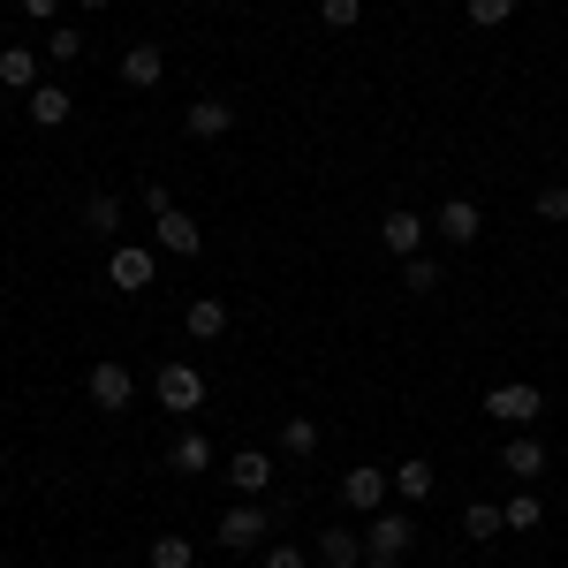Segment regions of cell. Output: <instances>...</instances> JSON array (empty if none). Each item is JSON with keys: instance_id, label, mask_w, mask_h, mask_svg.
<instances>
[{"instance_id": "obj_23", "label": "cell", "mask_w": 568, "mask_h": 568, "mask_svg": "<svg viewBox=\"0 0 568 568\" xmlns=\"http://www.w3.org/2000/svg\"><path fill=\"white\" fill-rule=\"evenodd\" d=\"M45 61H53V69H77V61H84V31H77V23H45Z\"/></svg>"}, {"instance_id": "obj_7", "label": "cell", "mask_w": 568, "mask_h": 568, "mask_svg": "<svg viewBox=\"0 0 568 568\" xmlns=\"http://www.w3.org/2000/svg\"><path fill=\"white\" fill-rule=\"evenodd\" d=\"M394 493V470H379V463H356V470H342V500H349L356 516H379Z\"/></svg>"}, {"instance_id": "obj_17", "label": "cell", "mask_w": 568, "mask_h": 568, "mask_svg": "<svg viewBox=\"0 0 568 568\" xmlns=\"http://www.w3.org/2000/svg\"><path fill=\"white\" fill-rule=\"evenodd\" d=\"M23 106H31V122H39V130H61V122L77 114V99H69V84H39L31 99H23Z\"/></svg>"}, {"instance_id": "obj_27", "label": "cell", "mask_w": 568, "mask_h": 568, "mask_svg": "<svg viewBox=\"0 0 568 568\" xmlns=\"http://www.w3.org/2000/svg\"><path fill=\"white\" fill-rule=\"evenodd\" d=\"M500 516H508V530H538V524H546L538 493H508V508H500Z\"/></svg>"}, {"instance_id": "obj_31", "label": "cell", "mask_w": 568, "mask_h": 568, "mask_svg": "<svg viewBox=\"0 0 568 568\" xmlns=\"http://www.w3.org/2000/svg\"><path fill=\"white\" fill-rule=\"evenodd\" d=\"M538 220H568V182H546L538 190Z\"/></svg>"}, {"instance_id": "obj_6", "label": "cell", "mask_w": 568, "mask_h": 568, "mask_svg": "<svg viewBox=\"0 0 568 568\" xmlns=\"http://www.w3.org/2000/svg\"><path fill=\"white\" fill-rule=\"evenodd\" d=\"M106 281H114L122 296H144V288L160 281V258H152L144 243H114V258H106Z\"/></svg>"}, {"instance_id": "obj_13", "label": "cell", "mask_w": 568, "mask_h": 568, "mask_svg": "<svg viewBox=\"0 0 568 568\" xmlns=\"http://www.w3.org/2000/svg\"><path fill=\"white\" fill-rule=\"evenodd\" d=\"M500 470L516 485H530V478H546V439H530V433H516L508 447H500Z\"/></svg>"}, {"instance_id": "obj_19", "label": "cell", "mask_w": 568, "mask_h": 568, "mask_svg": "<svg viewBox=\"0 0 568 568\" xmlns=\"http://www.w3.org/2000/svg\"><path fill=\"white\" fill-rule=\"evenodd\" d=\"M318 561L326 568H364V530H318Z\"/></svg>"}, {"instance_id": "obj_8", "label": "cell", "mask_w": 568, "mask_h": 568, "mask_svg": "<svg viewBox=\"0 0 568 568\" xmlns=\"http://www.w3.org/2000/svg\"><path fill=\"white\" fill-rule=\"evenodd\" d=\"M425 235H433V220L409 213V205H387V220H379V243H387V258H417L425 251Z\"/></svg>"}, {"instance_id": "obj_33", "label": "cell", "mask_w": 568, "mask_h": 568, "mask_svg": "<svg viewBox=\"0 0 568 568\" xmlns=\"http://www.w3.org/2000/svg\"><path fill=\"white\" fill-rule=\"evenodd\" d=\"M61 8H69V0H23V16H31V23H61Z\"/></svg>"}, {"instance_id": "obj_18", "label": "cell", "mask_w": 568, "mask_h": 568, "mask_svg": "<svg viewBox=\"0 0 568 568\" xmlns=\"http://www.w3.org/2000/svg\"><path fill=\"white\" fill-rule=\"evenodd\" d=\"M182 326H190V342H220V334H227V304H220V296H190Z\"/></svg>"}, {"instance_id": "obj_14", "label": "cell", "mask_w": 568, "mask_h": 568, "mask_svg": "<svg viewBox=\"0 0 568 568\" xmlns=\"http://www.w3.org/2000/svg\"><path fill=\"white\" fill-rule=\"evenodd\" d=\"M0 84L31 99V91L45 84V77H39V45H0Z\"/></svg>"}, {"instance_id": "obj_10", "label": "cell", "mask_w": 568, "mask_h": 568, "mask_svg": "<svg viewBox=\"0 0 568 568\" xmlns=\"http://www.w3.org/2000/svg\"><path fill=\"white\" fill-rule=\"evenodd\" d=\"M433 235H447V243L463 251V243H478V235H485V213L470 205V197H447V205L433 213Z\"/></svg>"}, {"instance_id": "obj_2", "label": "cell", "mask_w": 568, "mask_h": 568, "mask_svg": "<svg viewBox=\"0 0 568 568\" xmlns=\"http://www.w3.org/2000/svg\"><path fill=\"white\" fill-rule=\"evenodd\" d=\"M538 409H546V394L530 387V379H500V387H485V417H493V425H508V433L538 425Z\"/></svg>"}, {"instance_id": "obj_3", "label": "cell", "mask_w": 568, "mask_h": 568, "mask_svg": "<svg viewBox=\"0 0 568 568\" xmlns=\"http://www.w3.org/2000/svg\"><path fill=\"white\" fill-rule=\"evenodd\" d=\"M152 394H160V409H175V417H197V409H205V372L175 356V364H160Z\"/></svg>"}, {"instance_id": "obj_24", "label": "cell", "mask_w": 568, "mask_h": 568, "mask_svg": "<svg viewBox=\"0 0 568 568\" xmlns=\"http://www.w3.org/2000/svg\"><path fill=\"white\" fill-rule=\"evenodd\" d=\"M281 455H288V463H311V455H318V417H288V425H281Z\"/></svg>"}, {"instance_id": "obj_26", "label": "cell", "mask_w": 568, "mask_h": 568, "mask_svg": "<svg viewBox=\"0 0 568 568\" xmlns=\"http://www.w3.org/2000/svg\"><path fill=\"white\" fill-rule=\"evenodd\" d=\"M402 288H409V296H433V288H439V265L425 258V251H417V258H402Z\"/></svg>"}, {"instance_id": "obj_29", "label": "cell", "mask_w": 568, "mask_h": 568, "mask_svg": "<svg viewBox=\"0 0 568 568\" xmlns=\"http://www.w3.org/2000/svg\"><path fill=\"white\" fill-rule=\"evenodd\" d=\"M508 16H516V0H470V23H478V31H500Z\"/></svg>"}, {"instance_id": "obj_4", "label": "cell", "mask_w": 568, "mask_h": 568, "mask_svg": "<svg viewBox=\"0 0 568 568\" xmlns=\"http://www.w3.org/2000/svg\"><path fill=\"white\" fill-rule=\"evenodd\" d=\"M84 394H91V409L114 417V409H130V402H136V372L106 356V364H91V372H84Z\"/></svg>"}, {"instance_id": "obj_11", "label": "cell", "mask_w": 568, "mask_h": 568, "mask_svg": "<svg viewBox=\"0 0 568 568\" xmlns=\"http://www.w3.org/2000/svg\"><path fill=\"white\" fill-rule=\"evenodd\" d=\"M227 485H235L243 500H265V485H273V455H265V447H243V455H227Z\"/></svg>"}, {"instance_id": "obj_34", "label": "cell", "mask_w": 568, "mask_h": 568, "mask_svg": "<svg viewBox=\"0 0 568 568\" xmlns=\"http://www.w3.org/2000/svg\"><path fill=\"white\" fill-rule=\"evenodd\" d=\"M77 8H84V16H99V8H106V0H77Z\"/></svg>"}, {"instance_id": "obj_16", "label": "cell", "mask_w": 568, "mask_h": 568, "mask_svg": "<svg viewBox=\"0 0 568 568\" xmlns=\"http://www.w3.org/2000/svg\"><path fill=\"white\" fill-rule=\"evenodd\" d=\"M220 455H213V439L205 433H175V447H168V470H182V478H205Z\"/></svg>"}, {"instance_id": "obj_21", "label": "cell", "mask_w": 568, "mask_h": 568, "mask_svg": "<svg viewBox=\"0 0 568 568\" xmlns=\"http://www.w3.org/2000/svg\"><path fill=\"white\" fill-rule=\"evenodd\" d=\"M144 568H197V546H190L182 530H160V538L144 546Z\"/></svg>"}, {"instance_id": "obj_25", "label": "cell", "mask_w": 568, "mask_h": 568, "mask_svg": "<svg viewBox=\"0 0 568 568\" xmlns=\"http://www.w3.org/2000/svg\"><path fill=\"white\" fill-rule=\"evenodd\" d=\"M84 227H91V235H114V227H122V197L91 190V197H84Z\"/></svg>"}, {"instance_id": "obj_9", "label": "cell", "mask_w": 568, "mask_h": 568, "mask_svg": "<svg viewBox=\"0 0 568 568\" xmlns=\"http://www.w3.org/2000/svg\"><path fill=\"white\" fill-rule=\"evenodd\" d=\"M152 243H160V251H175V258H205V220H190L175 205V213L152 220Z\"/></svg>"}, {"instance_id": "obj_28", "label": "cell", "mask_w": 568, "mask_h": 568, "mask_svg": "<svg viewBox=\"0 0 568 568\" xmlns=\"http://www.w3.org/2000/svg\"><path fill=\"white\" fill-rule=\"evenodd\" d=\"M318 23L326 31H356L364 23V0H318Z\"/></svg>"}, {"instance_id": "obj_1", "label": "cell", "mask_w": 568, "mask_h": 568, "mask_svg": "<svg viewBox=\"0 0 568 568\" xmlns=\"http://www.w3.org/2000/svg\"><path fill=\"white\" fill-rule=\"evenodd\" d=\"M409 546H417V524H409L402 508H379V516H364V568L409 561Z\"/></svg>"}, {"instance_id": "obj_12", "label": "cell", "mask_w": 568, "mask_h": 568, "mask_svg": "<svg viewBox=\"0 0 568 568\" xmlns=\"http://www.w3.org/2000/svg\"><path fill=\"white\" fill-rule=\"evenodd\" d=\"M160 77H168V53H160V45H144V39L122 45V84L130 91H152Z\"/></svg>"}, {"instance_id": "obj_15", "label": "cell", "mask_w": 568, "mask_h": 568, "mask_svg": "<svg viewBox=\"0 0 568 568\" xmlns=\"http://www.w3.org/2000/svg\"><path fill=\"white\" fill-rule=\"evenodd\" d=\"M182 130L197 136V144H213V136H227V130H235V106H227V99H197V106L182 114Z\"/></svg>"}, {"instance_id": "obj_5", "label": "cell", "mask_w": 568, "mask_h": 568, "mask_svg": "<svg viewBox=\"0 0 568 568\" xmlns=\"http://www.w3.org/2000/svg\"><path fill=\"white\" fill-rule=\"evenodd\" d=\"M213 538L227 546V554H258V546H265V508H258V500H235V508L213 524Z\"/></svg>"}, {"instance_id": "obj_30", "label": "cell", "mask_w": 568, "mask_h": 568, "mask_svg": "<svg viewBox=\"0 0 568 568\" xmlns=\"http://www.w3.org/2000/svg\"><path fill=\"white\" fill-rule=\"evenodd\" d=\"M258 568H311L304 546H258Z\"/></svg>"}, {"instance_id": "obj_22", "label": "cell", "mask_w": 568, "mask_h": 568, "mask_svg": "<svg viewBox=\"0 0 568 568\" xmlns=\"http://www.w3.org/2000/svg\"><path fill=\"white\" fill-rule=\"evenodd\" d=\"M433 463H425V455H409V463H394V493H402V500H409V508H417V500H433Z\"/></svg>"}, {"instance_id": "obj_35", "label": "cell", "mask_w": 568, "mask_h": 568, "mask_svg": "<svg viewBox=\"0 0 568 568\" xmlns=\"http://www.w3.org/2000/svg\"><path fill=\"white\" fill-rule=\"evenodd\" d=\"M197 568H205V561H197Z\"/></svg>"}, {"instance_id": "obj_20", "label": "cell", "mask_w": 568, "mask_h": 568, "mask_svg": "<svg viewBox=\"0 0 568 568\" xmlns=\"http://www.w3.org/2000/svg\"><path fill=\"white\" fill-rule=\"evenodd\" d=\"M500 530H508V516H500V500H470V508H463V538H470V546H493Z\"/></svg>"}, {"instance_id": "obj_32", "label": "cell", "mask_w": 568, "mask_h": 568, "mask_svg": "<svg viewBox=\"0 0 568 568\" xmlns=\"http://www.w3.org/2000/svg\"><path fill=\"white\" fill-rule=\"evenodd\" d=\"M144 213H152V220L175 213V190H168V182H144Z\"/></svg>"}]
</instances>
